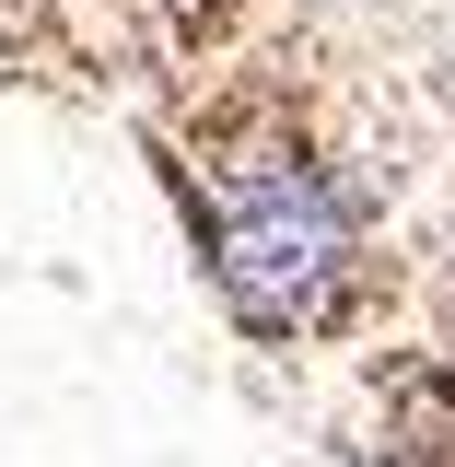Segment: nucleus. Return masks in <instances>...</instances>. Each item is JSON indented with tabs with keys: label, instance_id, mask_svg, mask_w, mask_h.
<instances>
[{
	"label": "nucleus",
	"instance_id": "obj_1",
	"mask_svg": "<svg viewBox=\"0 0 455 467\" xmlns=\"http://www.w3.org/2000/svg\"><path fill=\"white\" fill-rule=\"evenodd\" d=\"M175 187L211 245V281L257 339H327L362 281V211L281 94H222L175 129Z\"/></svg>",
	"mask_w": 455,
	"mask_h": 467
}]
</instances>
